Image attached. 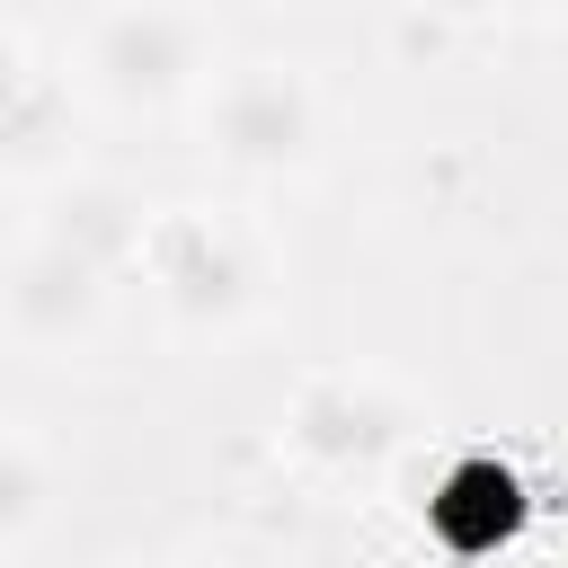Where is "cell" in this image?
Wrapping results in <instances>:
<instances>
[{
	"label": "cell",
	"instance_id": "5",
	"mask_svg": "<svg viewBox=\"0 0 568 568\" xmlns=\"http://www.w3.org/2000/svg\"><path fill=\"white\" fill-rule=\"evenodd\" d=\"M169 293H178L186 311H204V302H231V293H240V257H231V240H213V231H178Z\"/></svg>",
	"mask_w": 568,
	"mask_h": 568
},
{
	"label": "cell",
	"instance_id": "2",
	"mask_svg": "<svg viewBox=\"0 0 568 568\" xmlns=\"http://www.w3.org/2000/svg\"><path fill=\"white\" fill-rule=\"evenodd\" d=\"M213 142L240 160V169H284L311 151V89L275 62H248L213 89Z\"/></svg>",
	"mask_w": 568,
	"mask_h": 568
},
{
	"label": "cell",
	"instance_id": "6",
	"mask_svg": "<svg viewBox=\"0 0 568 568\" xmlns=\"http://www.w3.org/2000/svg\"><path fill=\"white\" fill-rule=\"evenodd\" d=\"M302 444H320V453H364L373 444V399H355V390H337V399H311L302 408Z\"/></svg>",
	"mask_w": 568,
	"mask_h": 568
},
{
	"label": "cell",
	"instance_id": "7",
	"mask_svg": "<svg viewBox=\"0 0 568 568\" xmlns=\"http://www.w3.org/2000/svg\"><path fill=\"white\" fill-rule=\"evenodd\" d=\"M36 506H44V470H36V453H27V444H0V541L27 532Z\"/></svg>",
	"mask_w": 568,
	"mask_h": 568
},
{
	"label": "cell",
	"instance_id": "1",
	"mask_svg": "<svg viewBox=\"0 0 568 568\" xmlns=\"http://www.w3.org/2000/svg\"><path fill=\"white\" fill-rule=\"evenodd\" d=\"M89 71H98V89L124 98V106H169V98L204 71V27H195L186 9L133 0V9H115V18L98 27Z\"/></svg>",
	"mask_w": 568,
	"mask_h": 568
},
{
	"label": "cell",
	"instance_id": "8",
	"mask_svg": "<svg viewBox=\"0 0 568 568\" xmlns=\"http://www.w3.org/2000/svg\"><path fill=\"white\" fill-rule=\"evenodd\" d=\"M18 98V53H9V36H0V106Z\"/></svg>",
	"mask_w": 568,
	"mask_h": 568
},
{
	"label": "cell",
	"instance_id": "4",
	"mask_svg": "<svg viewBox=\"0 0 568 568\" xmlns=\"http://www.w3.org/2000/svg\"><path fill=\"white\" fill-rule=\"evenodd\" d=\"M142 240V204L124 195V186H71L62 204H53V231H44V248H62V257H80V266H115L124 248Z\"/></svg>",
	"mask_w": 568,
	"mask_h": 568
},
{
	"label": "cell",
	"instance_id": "3",
	"mask_svg": "<svg viewBox=\"0 0 568 568\" xmlns=\"http://www.w3.org/2000/svg\"><path fill=\"white\" fill-rule=\"evenodd\" d=\"M0 320L27 337V346H71L89 337L98 320V266L62 257V248H27L9 275H0Z\"/></svg>",
	"mask_w": 568,
	"mask_h": 568
}]
</instances>
